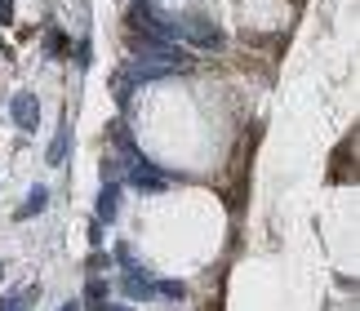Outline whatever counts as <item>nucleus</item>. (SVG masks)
I'll list each match as a JSON object with an SVG mask.
<instances>
[{
  "label": "nucleus",
  "instance_id": "f03ea898",
  "mask_svg": "<svg viewBox=\"0 0 360 311\" xmlns=\"http://www.w3.org/2000/svg\"><path fill=\"white\" fill-rule=\"evenodd\" d=\"M120 289H124V298H156V280H151L143 267H129L120 280Z\"/></svg>",
  "mask_w": 360,
  "mask_h": 311
},
{
  "label": "nucleus",
  "instance_id": "9d476101",
  "mask_svg": "<svg viewBox=\"0 0 360 311\" xmlns=\"http://www.w3.org/2000/svg\"><path fill=\"white\" fill-rule=\"evenodd\" d=\"M63 311H80V303H67V307H63Z\"/></svg>",
  "mask_w": 360,
  "mask_h": 311
},
{
  "label": "nucleus",
  "instance_id": "0eeeda50",
  "mask_svg": "<svg viewBox=\"0 0 360 311\" xmlns=\"http://www.w3.org/2000/svg\"><path fill=\"white\" fill-rule=\"evenodd\" d=\"M156 293L169 298V303H178V298H187V285H183V280H156Z\"/></svg>",
  "mask_w": 360,
  "mask_h": 311
},
{
  "label": "nucleus",
  "instance_id": "39448f33",
  "mask_svg": "<svg viewBox=\"0 0 360 311\" xmlns=\"http://www.w3.org/2000/svg\"><path fill=\"white\" fill-rule=\"evenodd\" d=\"M36 298H40V289L32 285V289H13L5 303H0V311H32L36 307Z\"/></svg>",
  "mask_w": 360,
  "mask_h": 311
},
{
  "label": "nucleus",
  "instance_id": "9b49d317",
  "mask_svg": "<svg viewBox=\"0 0 360 311\" xmlns=\"http://www.w3.org/2000/svg\"><path fill=\"white\" fill-rule=\"evenodd\" d=\"M0 280H5V267H0Z\"/></svg>",
  "mask_w": 360,
  "mask_h": 311
},
{
  "label": "nucleus",
  "instance_id": "7ed1b4c3",
  "mask_svg": "<svg viewBox=\"0 0 360 311\" xmlns=\"http://www.w3.org/2000/svg\"><path fill=\"white\" fill-rule=\"evenodd\" d=\"M94 209H98V222H103V227H112V222H116V209H120V187H116V182H103L98 205H94Z\"/></svg>",
  "mask_w": 360,
  "mask_h": 311
},
{
  "label": "nucleus",
  "instance_id": "20e7f679",
  "mask_svg": "<svg viewBox=\"0 0 360 311\" xmlns=\"http://www.w3.org/2000/svg\"><path fill=\"white\" fill-rule=\"evenodd\" d=\"M9 111H13V120H18L22 129H36V116H40V107H36V98H32V94H13Z\"/></svg>",
  "mask_w": 360,
  "mask_h": 311
},
{
  "label": "nucleus",
  "instance_id": "f257e3e1",
  "mask_svg": "<svg viewBox=\"0 0 360 311\" xmlns=\"http://www.w3.org/2000/svg\"><path fill=\"white\" fill-rule=\"evenodd\" d=\"M129 187L147 191V196H156V191H165V187H169V178H165V174H156V169H151V165H143V160H134V169H129Z\"/></svg>",
  "mask_w": 360,
  "mask_h": 311
},
{
  "label": "nucleus",
  "instance_id": "6e6552de",
  "mask_svg": "<svg viewBox=\"0 0 360 311\" xmlns=\"http://www.w3.org/2000/svg\"><path fill=\"white\" fill-rule=\"evenodd\" d=\"M45 201H49V196H45V187H36L32 196H27V205L18 209V214H22V218H32V214H40V209H45Z\"/></svg>",
  "mask_w": 360,
  "mask_h": 311
},
{
  "label": "nucleus",
  "instance_id": "1a4fd4ad",
  "mask_svg": "<svg viewBox=\"0 0 360 311\" xmlns=\"http://www.w3.org/2000/svg\"><path fill=\"white\" fill-rule=\"evenodd\" d=\"M98 311H134V307H120V303H103Z\"/></svg>",
  "mask_w": 360,
  "mask_h": 311
},
{
  "label": "nucleus",
  "instance_id": "423d86ee",
  "mask_svg": "<svg viewBox=\"0 0 360 311\" xmlns=\"http://www.w3.org/2000/svg\"><path fill=\"white\" fill-rule=\"evenodd\" d=\"M107 298H112V285H107V280H98V276H94L89 285H85V307H89V311H98V307H103Z\"/></svg>",
  "mask_w": 360,
  "mask_h": 311
}]
</instances>
